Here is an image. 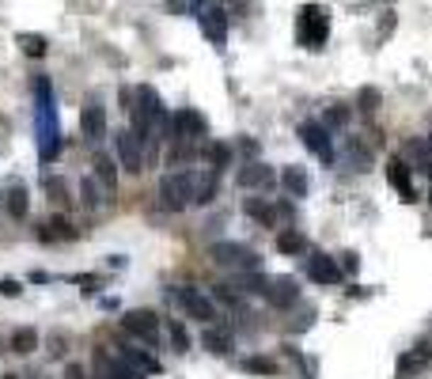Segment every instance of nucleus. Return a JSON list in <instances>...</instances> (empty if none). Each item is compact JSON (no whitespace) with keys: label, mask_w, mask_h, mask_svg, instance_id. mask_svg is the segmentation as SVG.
Segmentation results:
<instances>
[{"label":"nucleus","mask_w":432,"mask_h":379,"mask_svg":"<svg viewBox=\"0 0 432 379\" xmlns=\"http://www.w3.org/2000/svg\"><path fill=\"white\" fill-rule=\"evenodd\" d=\"M277 251L281 254H304L307 239L300 236V231H281V236H277Z\"/></svg>","instance_id":"20"},{"label":"nucleus","mask_w":432,"mask_h":379,"mask_svg":"<svg viewBox=\"0 0 432 379\" xmlns=\"http://www.w3.org/2000/svg\"><path fill=\"white\" fill-rule=\"evenodd\" d=\"M265 300H270L273 307H292L296 300H300V285H296L292 277H277L270 285V292H265Z\"/></svg>","instance_id":"11"},{"label":"nucleus","mask_w":432,"mask_h":379,"mask_svg":"<svg viewBox=\"0 0 432 379\" xmlns=\"http://www.w3.org/2000/svg\"><path fill=\"white\" fill-rule=\"evenodd\" d=\"M118 155H121V167H126L129 175H140L144 171V155H140V137L133 129H121L118 133Z\"/></svg>","instance_id":"7"},{"label":"nucleus","mask_w":432,"mask_h":379,"mask_svg":"<svg viewBox=\"0 0 432 379\" xmlns=\"http://www.w3.org/2000/svg\"><path fill=\"white\" fill-rule=\"evenodd\" d=\"M236 182L243 186V190H254V186H270L273 182V171L265 163H247L243 171L236 175Z\"/></svg>","instance_id":"14"},{"label":"nucleus","mask_w":432,"mask_h":379,"mask_svg":"<svg viewBox=\"0 0 432 379\" xmlns=\"http://www.w3.org/2000/svg\"><path fill=\"white\" fill-rule=\"evenodd\" d=\"M201 345L209 353H216V356H224L228 349H231V338L224 330H216V326H205V334H201Z\"/></svg>","instance_id":"17"},{"label":"nucleus","mask_w":432,"mask_h":379,"mask_svg":"<svg viewBox=\"0 0 432 379\" xmlns=\"http://www.w3.org/2000/svg\"><path fill=\"white\" fill-rule=\"evenodd\" d=\"M300 137L304 144L311 148L323 163H334V144H330V129L323 126V121H304L300 126Z\"/></svg>","instance_id":"6"},{"label":"nucleus","mask_w":432,"mask_h":379,"mask_svg":"<svg viewBox=\"0 0 432 379\" xmlns=\"http://www.w3.org/2000/svg\"><path fill=\"white\" fill-rule=\"evenodd\" d=\"M167 330H171V345H175V353H186V349H190V334H186V326H182V322H167Z\"/></svg>","instance_id":"26"},{"label":"nucleus","mask_w":432,"mask_h":379,"mask_svg":"<svg viewBox=\"0 0 432 379\" xmlns=\"http://www.w3.org/2000/svg\"><path fill=\"white\" fill-rule=\"evenodd\" d=\"M205 155H209V163H213V171H220V167H228L231 163V148H228V144H209V148H205Z\"/></svg>","instance_id":"25"},{"label":"nucleus","mask_w":432,"mask_h":379,"mask_svg":"<svg viewBox=\"0 0 432 379\" xmlns=\"http://www.w3.org/2000/svg\"><path fill=\"white\" fill-rule=\"evenodd\" d=\"M345 118H349L345 110H330V114L323 118V126H326V129H330V126H345Z\"/></svg>","instance_id":"34"},{"label":"nucleus","mask_w":432,"mask_h":379,"mask_svg":"<svg viewBox=\"0 0 432 379\" xmlns=\"http://www.w3.org/2000/svg\"><path fill=\"white\" fill-rule=\"evenodd\" d=\"M428 197H432V194H428Z\"/></svg>","instance_id":"40"},{"label":"nucleus","mask_w":432,"mask_h":379,"mask_svg":"<svg viewBox=\"0 0 432 379\" xmlns=\"http://www.w3.org/2000/svg\"><path fill=\"white\" fill-rule=\"evenodd\" d=\"M209 258L216 265H228V270H258V254L243 243H213Z\"/></svg>","instance_id":"3"},{"label":"nucleus","mask_w":432,"mask_h":379,"mask_svg":"<svg viewBox=\"0 0 432 379\" xmlns=\"http://www.w3.org/2000/svg\"><path fill=\"white\" fill-rule=\"evenodd\" d=\"M50 345H53L50 353H53V356H61V353H65V334H53V338H50Z\"/></svg>","instance_id":"36"},{"label":"nucleus","mask_w":432,"mask_h":379,"mask_svg":"<svg viewBox=\"0 0 432 379\" xmlns=\"http://www.w3.org/2000/svg\"><path fill=\"white\" fill-rule=\"evenodd\" d=\"M421 368H425V356H421V353H406V356H398V372H402V375L421 372Z\"/></svg>","instance_id":"29"},{"label":"nucleus","mask_w":432,"mask_h":379,"mask_svg":"<svg viewBox=\"0 0 432 379\" xmlns=\"http://www.w3.org/2000/svg\"><path fill=\"white\" fill-rule=\"evenodd\" d=\"M326 35H330V12L319 8V4H304L300 16H296V38H300V46L323 50Z\"/></svg>","instance_id":"1"},{"label":"nucleus","mask_w":432,"mask_h":379,"mask_svg":"<svg viewBox=\"0 0 432 379\" xmlns=\"http://www.w3.org/2000/svg\"><path fill=\"white\" fill-rule=\"evenodd\" d=\"M243 368H247V372H254V375H273V372H277V364L265 361V356H250V361H243Z\"/></svg>","instance_id":"28"},{"label":"nucleus","mask_w":432,"mask_h":379,"mask_svg":"<svg viewBox=\"0 0 432 379\" xmlns=\"http://www.w3.org/2000/svg\"><path fill=\"white\" fill-rule=\"evenodd\" d=\"M387 178H391V186L402 194V202H417V190H414V182H409V167L402 160L387 163Z\"/></svg>","instance_id":"12"},{"label":"nucleus","mask_w":432,"mask_h":379,"mask_svg":"<svg viewBox=\"0 0 432 379\" xmlns=\"http://www.w3.org/2000/svg\"><path fill=\"white\" fill-rule=\"evenodd\" d=\"M213 197H216V171L194 175V202H197V205H209Z\"/></svg>","instance_id":"16"},{"label":"nucleus","mask_w":432,"mask_h":379,"mask_svg":"<svg viewBox=\"0 0 432 379\" xmlns=\"http://www.w3.org/2000/svg\"><path fill=\"white\" fill-rule=\"evenodd\" d=\"M160 202L163 209H171V213H179V209H186L194 202V175H163L160 178Z\"/></svg>","instance_id":"2"},{"label":"nucleus","mask_w":432,"mask_h":379,"mask_svg":"<svg viewBox=\"0 0 432 379\" xmlns=\"http://www.w3.org/2000/svg\"><path fill=\"white\" fill-rule=\"evenodd\" d=\"M247 213H250L254 220H262L265 228H273V224H277V213H273V209L265 205V202H258V197H250V202H247Z\"/></svg>","instance_id":"23"},{"label":"nucleus","mask_w":432,"mask_h":379,"mask_svg":"<svg viewBox=\"0 0 432 379\" xmlns=\"http://www.w3.org/2000/svg\"><path fill=\"white\" fill-rule=\"evenodd\" d=\"M80 129H84V137H103V133H106V114H103V106H84L80 110Z\"/></svg>","instance_id":"13"},{"label":"nucleus","mask_w":432,"mask_h":379,"mask_svg":"<svg viewBox=\"0 0 432 379\" xmlns=\"http://www.w3.org/2000/svg\"><path fill=\"white\" fill-rule=\"evenodd\" d=\"M205 133V118L197 110H179L171 118V141H194Z\"/></svg>","instance_id":"9"},{"label":"nucleus","mask_w":432,"mask_h":379,"mask_svg":"<svg viewBox=\"0 0 432 379\" xmlns=\"http://www.w3.org/2000/svg\"><path fill=\"white\" fill-rule=\"evenodd\" d=\"M194 12H197V19H201L205 38L213 42V46H224V38H228V16L220 12L216 4H209V0H197Z\"/></svg>","instance_id":"4"},{"label":"nucleus","mask_w":432,"mask_h":379,"mask_svg":"<svg viewBox=\"0 0 432 379\" xmlns=\"http://www.w3.org/2000/svg\"><path fill=\"white\" fill-rule=\"evenodd\" d=\"M345 270H360V258H357L353 251H345V254H341V273H345Z\"/></svg>","instance_id":"35"},{"label":"nucleus","mask_w":432,"mask_h":379,"mask_svg":"<svg viewBox=\"0 0 432 379\" xmlns=\"http://www.w3.org/2000/svg\"><path fill=\"white\" fill-rule=\"evenodd\" d=\"M65 379H84V368L80 364H69V368H65Z\"/></svg>","instance_id":"37"},{"label":"nucleus","mask_w":432,"mask_h":379,"mask_svg":"<svg viewBox=\"0 0 432 379\" xmlns=\"http://www.w3.org/2000/svg\"><path fill=\"white\" fill-rule=\"evenodd\" d=\"M243 288H247V292H258V296H265V292H270V277H243V281H239Z\"/></svg>","instance_id":"32"},{"label":"nucleus","mask_w":432,"mask_h":379,"mask_svg":"<svg viewBox=\"0 0 432 379\" xmlns=\"http://www.w3.org/2000/svg\"><path fill=\"white\" fill-rule=\"evenodd\" d=\"M35 349H38V330L23 326V330H16V334H12V353H19V356H31Z\"/></svg>","instance_id":"18"},{"label":"nucleus","mask_w":432,"mask_h":379,"mask_svg":"<svg viewBox=\"0 0 432 379\" xmlns=\"http://www.w3.org/2000/svg\"><path fill=\"white\" fill-rule=\"evenodd\" d=\"M80 194H84V205H87V209H99V202H103V197H99L95 178H84V182H80Z\"/></svg>","instance_id":"30"},{"label":"nucleus","mask_w":432,"mask_h":379,"mask_svg":"<svg viewBox=\"0 0 432 379\" xmlns=\"http://www.w3.org/2000/svg\"><path fill=\"white\" fill-rule=\"evenodd\" d=\"M42 186H46V194H50V202H69V182H65V178H57V175H50L46 178V182H42Z\"/></svg>","instance_id":"24"},{"label":"nucleus","mask_w":432,"mask_h":379,"mask_svg":"<svg viewBox=\"0 0 432 379\" xmlns=\"http://www.w3.org/2000/svg\"><path fill=\"white\" fill-rule=\"evenodd\" d=\"M121 326H126L133 338H140V341H156V338H160V319H156V311H129Z\"/></svg>","instance_id":"8"},{"label":"nucleus","mask_w":432,"mask_h":379,"mask_svg":"<svg viewBox=\"0 0 432 379\" xmlns=\"http://www.w3.org/2000/svg\"><path fill=\"white\" fill-rule=\"evenodd\" d=\"M357 103H360V110H364V114H375V110H380V92H375V87H364Z\"/></svg>","instance_id":"31"},{"label":"nucleus","mask_w":432,"mask_h":379,"mask_svg":"<svg viewBox=\"0 0 432 379\" xmlns=\"http://www.w3.org/2000/svg\"><path fill=\"white\" fill-rule=\"evenodd\" d=\"M19 50H23L27 57H46L50 42L42 38V35H19Z\"/></svg>","instance_id":"22"},{"label":"nucleus","mask_w":432,"mask_h":379,"mask_svg":"<svg viewBox=\"0 0 432 379\" xmlns=\"http://www.w3.org/2000/svg\"><path fill=\"white\" fill-rule=\"evenodd\" d=\"M421 349H425L421 356H425V361H432V338H428V341H421Z\"/></svg>","instance_id":"38"},{"label":"nucleus","mask_w":432,"mask_h":379,"mask_svg":"<svg viewBox=\"0 0 432 379\" xmlns=\"http://www.w3.org/2000/svg\"><path fill=\"white\" fill-rule=\"evenodd\" d=\"M307 273H311V281H319V285H338L341 281V265L334 258H326V254L307 258Z\"/></svg>","instance_id":"10"},{"label":"nucleus","mask_w":432,"mask_h":379,"mask_svg":"<svg viewBox=\"0 0 432 379\" xmlns=\"http://www.w3.org/2000/svg\"><path fill=\"white\" fill-rule=\"evenodd\" d=\"M8 213H12L16 220L27 216V194H23V186H16L12 194H8Z\"/></svg>","instance_id":"27"},{"label":"nucleus","mask_w":432,"mask_h":379,"mask_svg":"<svg viewBox=\"0 0 432 379\" xmlns=\"http://www.w3.org/2000/svg\"><path fill=\"white\" fill-rule=\"evenodd\" d=\"M95 178H103L106 190L118 186V171H114V160H110V155H95Z\"/></svg>","instance_id":"21"},{"label":"nucleus","mask_w":432,"mask_h":379,"mask_svg":"<svg viewBox=\"0 0 432 379\" xmlns=\"http://www.w3.org/2000/svg\"><path fill=\"white\" fill-rule=\"evenodd\" d=\"M171 296L179 300V304H182L186 311H190L194 319H201L205 326H213V322H216V307H213V300H209V296H201L197 288H175Z\"/></svg>","instance_id":"5"},{"label":"nucleus","mask_w":432,"mask_h":379,"mask_svg":"<svg viewBox=\"0 0 432 379\" xmlns=\"http://www.w3.org/2000/svg\"><path fill=\"white\" fill-rule=\"evenodd\" d=\"M19 292H23V285L12 281V277H4V281H0V296H19Z\"/></svg>","instance_id":"33"},{"label":"nucleus","mask_w":432,"mask_h":379,"mask_svg":"<svg viewBox=\"0 0 432 379\" xmlns=\"http://www.w3.org/2000/svg\"><path fill=\"white\" fill-rule=\"evenodd\" d=\"M38 239H46V243H53V239H72V224L65 216H53L46 228H38Z\"/></svg>","instance_id":"19"},{"label":"nucleus","mask_w":432,"mask_h":379,"mask_svg":"<svg viewBox=\"0 0 432 379\" xmlns=\"http://www.w3.org/2000/svg\"><path fill=\"white\" fill-rule=\"evenodd\" d=\"M281 186L292 197H307V175H304V167H284V171H281Z\"/></svg>","instance_id":"15"},{"label":"nucleus","mask_w":432,"mask_h":379,"mask_svg":"<svg viewBox=\"0 0 432 379\" xmlns=\"http://www.w3.org/2000/svg\"><path fill=\"white\" fill-rule=\"evenodd\" d=\"M4 379H16V375H4Z\"/></svg>","instance_id":"39"}]
</instances>
